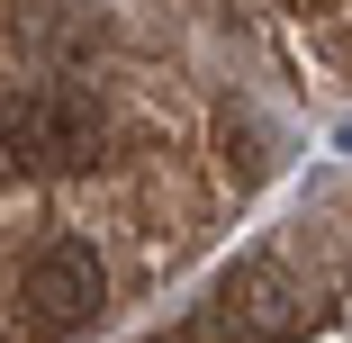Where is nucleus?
<instances>
[{
    "label": "nucleus",
    "instance_id": "1",
    "mask_svg": "<svg viewBox=\"0 0 352 343\" xmlns=\"http://www.w3.org/2000/svg\"><path fill=\"white\" fill-rule=\"evenodd\" d=\"M100 100L82 82H0V163L19 172H91L100 163Z\"/></svg>",
    "mask_w": 352,
    "mask_h": 343
},
{
    "label": "nucleus",
    "instance_id": "2",
    "mask_svg": "<svg viewBox=\"0 0 352 343\" xmlns=\"http://www.w3.org/2000/svg\"><path fill=\"white\" fill-rule=\"evenodd\" d=\"M100 298H109V271H100L91 235H45V244L28 253V271H19V325H28L36 343L82 334V325L100 316Z\"/></svg>",
    "mask_w": 352,
    "mask_h": 343
},
{
    "label": "nucleus",
    "instance_id": "4",
    "mask_svg": "<svg viewBox=\"0 0 352 343\" xmlns=\"http://www.w3.org/2000/svg\"><path fill=\"white\" fill-rule=\"evenodd\" d=\"M217 145H226V163H235L244 181H253V172H271V135H262L244 109H226V118H217Z\"/></svg>",
    "mask_w": 352,
    "mask_h": 343
},
{
    "label": "nucleus",
    "instance_id": "3",
    "mask_svg": "<svg viewBox=\"0 0 352 343\" xmlns=\"http://www.w3.org/2000/svg\"><path fill=\"white\" fill-rule=\"evenodd\" d=\"M208 325H217V343H298L307 289L280 253H244L217 280V298H208Z\"/></svg>",
    "mask_w": 352,
    "mask_h": 343
}]
</instances>
